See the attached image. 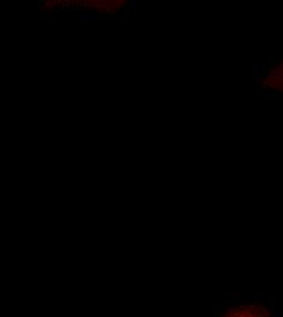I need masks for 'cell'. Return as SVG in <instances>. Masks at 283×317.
<instances>
[{"label": "cell", "instance_id": "1", "mask_svg": "<svg viewBox=\"0 0 283 317\" xmlns=\"http://www.w3.org/2000/svg\"><path fill=\"white\" fill-rule=\"evenodd\" d=\"M253 72H254V87H258L260 84V78H261V72H262V65H261V59H255L254 64H253Z\"/></svg>", "mask_w": 283, "mask_h": 317}, {"label": "cell", "instance_id": "2", "mask_svg": "<svg viewBox=\"0 0 283 317\" xmlns=\"http://www.w3.org/2000/svg\"><path fill=\"white\" fill-rule=\"evenodd\" d=\"M77 18L79 21H97L99 20V14L97 11H79L77 14Z\"/></svg>", "mask_w": 283, "mask_h": 317}, {"label": "cell", "instance_id": "3", "mask_svg": "<svg viewBox=\"0 0 283 317\" xmlns=\"http://www.w3.org/2000/svg\"><path fill=\"white\" fill-rule=\"evenodd\" d=\"M114 18H115V20H127V18H128V15H127L126 12H121V14H118L117 16H115Z\"/></svg>", "mask_w": 283, "mask_h": 317}, {"label": "cell", "instance_id": "4", "mask_svg": "<svg viewBox=\"0 0 283 317\" xmlns=\"http://www.w3.org/2000/svg\"><path fill=\"white\" fill-rule=\"evenodd\" d=\"M137 4H138V0H132V1H131V9L132 10H137Z\"/></svg>", "mask_w": 283, "mask_h": 317}, {"label": "cell", "instance_id": "5", "mask_svg": "<svg viewBox=\"0 0 283 317\" xmlns=\"http://www.w3.org/2000/svg\"><path fill=\"white\" fill-rule=\"evenodd\" d=\"M237 317H254V316H251V315H249V313H247V315H238Z\"/></svg>", "mask_w": 283, "mask_h": 317}]
</instances>
